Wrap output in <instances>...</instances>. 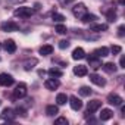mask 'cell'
Returning a JSON list of instances; mask_svg holds the SVG:
<instances>
[{
	"label": "cell",
	"mask_w": 125,
	"mask_h": 125,
	"mask_svg": "<svg viewBox=\"0 0 125 125\" xmlns=\"http://www.w3.org/2000/svg\"><path fill=\"white\" fill-rule=\"evenodd\" d=\"M13 15H15V16H19V18H30V16L32 15V10H31V8H25V6H22V8L15 9Z\"/></svg>",
	"instance_id": "6da1fadb"
},
{
	"label": "cell",
	"mask_w": 125,
	"mask_h": 125,
	"mask_svg": "<svg viewBox=\"0 0 125 125\" xmlns=\"http://www.w3.org/2000/svg\"><path fill=\"white\" fill-rule=\"evenodd\" d=\"M18 30H19V25L13 21H8V22L2 24V31H5V32H13V31H18Z\"/></svg>",
	"instance_id": "7a4b0ae2"
},
{
	"label": "cell",
	"mask_w": 125,
	"mask_h": 125,
	"mask_svg": "<svg viewBox=\"0 0 125 125\" xmlns=\"http://www.w3.org/2000/svg\"><path fill=\"white\" fill-rule=\"evenodd\" d=\"M13 96H15V99H22V97H25V96H27V85H25L24 83L18 84L16 88L13 90Z\"/></svg>",
	"instance_id": "3957f363"
},
{
	"label": "cell",
	"mask_w": 125,
	"mask_h": 125,
	"mask_svg": "<svg viewBox=\"0 0 125 125\" xmlns=\"http://www.w3.org/2000/svg\"><path fill=\"white\" fill-rule=\"evenodd\" d=\"M13 84V77L9 74H0V85L3 87H9Z\"/></svg>",
	"instance_id": "277c9868"
},
{
	"label": "cell",
	"mask_w": 125,
	"mask_h": 125,
	"mask_svg": "<svg viewBox=\"0 0 125 125\" xmlns=\"http://www.w3.org/2000/svg\"><path fill=\"white\" fill-rule=\"evenodd\" d=\"M122 102H124L122 97L118 96V94H115V93H110V94L107 96V103H110V104H113V106H121Z\"/></svg>",
	"instance_id": "5b68a950"
},
{
	"label": "cell",
	"mask_w": 125,
	"mask_h": 125,
	"mask_svg": "<svg viewBox=\"0 0 125 125\" xmlns=\"http://www.w3.org/2000/svg\"><path fill=\"white\" fill-rule=\"evenodd\" d=\"M72 12H74V15H75L77 18H81L83 15H85V13H87V8H85V5L80 3V5H75V6H74Z\"/></svg>",
	"instance_id": "8992f818"
},
{
	"label": "cell",
	"mask_w": 125,
	"mask_h": 125,
	"mask_svg": "<svg viewBox=\"0 0 125 125\" xmlns=\"http://www.w3.org/2000/svg\"><path fill=\"white\" fill-rule=\"evenodd\" d=\"M68 100H69V104H71V107H72L74 110H80V109L83 107V102H81L77 96H71Z\"/></svg>",
	"instance_id": "52a82bcc"
},
{
	"label": "cell",
	"mask_w": 125,
	"mask_h": 125,
	"mask_svg": "<svg viewBox=\"0 0 125 125\" xmlns=\"http://www.w3.org/2000/svg\"><path fill=\"white\" fill-rule=\"evenodd\" d=\"M100 107H102V102H100V100H91V102H88V104H87L88 113H94V112L99 110Z\"/></svg>",
	"instance_id": "ba28073f"
},
{
	"label": "cell",
	"mask_w": 125,
	"mask_h": 125,
	"mask_svg": "<svg viewBox=\"0 0 125 125\" xmlns=\"http://www.w3.org/2000/svg\"><path fill=\"white\" fill-rule=\"evenodd\" d=\"M90 81H91L93 84L99 85V87H103V85L106 84V80H104V78H102V77H100V75H97V74H91V75H90Z\"/></svg>",
	"instance_id": "9c48e42d"
},
{
	"label": "cell",
	"mask_w": 125,
	"mask_h": 125,
	"mask_svg": "<svg viewBox=\"0 0 125 125\" xmlns=\"http://www.w3.org/2000/svg\"><path fill=\"white\" fill-rule=\"evenodd\" d=\"M59 85H60V84H59V81H57L56 78H49V80H46V83H44V87H46L47 90H56Z\"/></svg>",
	"instance_id": "30bf717a"
},
{
	"label": "cell",
	"mask_w": 125,
	"mask_h": 125,
	"mask_svg": "<svg viewBox=\"0 0 125 125\" xmlns=\"http://www.w3.org/2000/svg\"><path fill=\"white\" fill-rule=\"evenodd\" d=\"M88 63H90V66H91V68L99 69V68L102 66V60H100V57H99V56H91V57H88Z\"/></svg>",
	"instance_id": "8fae6325"
},
{
	"label": "cell",
	"mask_w": 125,
	"mask_h": 125,
	"mask_svg": "<svg viewBox=\"0 0 125 125\" xmlns=\"http://www.w3.org/2000/svg\"><path fill=\"white\" fill-rule=\"evenodd\" d=\"M5 50L9 53H15L16 52V43L13 40H6L5 41Z\"/></svg>",
	"instance_id": "7c38bea8"
},
{
	"label": "cell",
	"mask_w": 125,
	"mask_h": 125,
	"mask_svg": "<svg viewBox=\"0 0 125 125\" xmlns=\"http://www.w3.org/2000/svg\"><path fill=\"white\" fill-rule=\"evenodd\" d=\"M85 57V52H84V49H81V47H77L74 52H72V59H75V60H80V59H84Z\"/></svg>",
	"instance_id": "4fadbf2b"
},
{
	"label": "cell",
	"mask_w": 125,
	"mask_h": 125,
	"mask_svg": "<svg viewBox=\"0 0 125 125\" xmlns=\"http://www.w3.org/2000/svg\"><path fill=\"white\" fill-rule=\"evenodd\" d=\"M74 74L78 75V77H85V75L88 74L87 66H84V65H78V66H75V68H74Z\"/></svg>",
	"instance_id": "5bb4252c"
},
{
	"label": "cell",
	"mask_w": 125,
	"mask_h": 125,
	"mask_svg": "<svg viewBox=\"0 0 125 125\" xmlns=\"http://www.w3.org/2000/svg\"><path fill=\"white\" fill-rule=\"evenodd\" d=\"M40 54H43V56H47V54H52L53 53V46H50V44H44V46H41L40 47Z\"/></svg>",
	"instance_id": "9a60e30c"
},
{
	"label": "cell",
	"mask_w": 125,
	"mask_h": 125,
	"mask_svg": "<svg viewBox=\"0 0 125 125\" xmlns=\"http://www.w3.org/2000/svg\"><path fill=\"white\" fill-rule=\"evenodd\" d=\"M94 54L96 56H99V57H106V56H109V49L107 47H99V49H96L94 50Z\"/></svg>",
	"instance_id": "2e32d148"
},
{
	"label": "cell",
	"mask_w": 125,
	"mask_h": 125,
	"mask_svg": "<svg viewBox=\"0 0 125 125\" xmlns=\"http://www.w3.org/2000/svg\"><path fill=\"white\" fill-rule=\"evenodd\" d=\"M112 116H113V112L110 109H102V113H100V119L102 121H109Z\"/></svg>",
	"instance_id": "e0dca14e"
},
{
	"label": "cell",
	"mask_w": 125,
	"mask_h": 125,
	"mask_svg": "<svg viewBox=\"0 0 125 125\" xmlns=\"http://www.w3.org/2000/svg\"><path fill=\"white\" fill-rule=\"evenodd\" d=\"M96 19H97V16H96V15H93V13H85V15H83V16H81V21H83L84 24L94 22Z\"/></svg>",
	"instance_id": "ac0fdd59"
},
{
	"label": "cell",
	"mask_w": 125,
	"mask_h": 125,
	"mask_svg": "<svg viewBox=\"0 0 125 125\" xmlns=\"http://www.w3.org/2000/svg\"><path fill=\"white\" fill-rule=\"evenodd\" d=\"M90 30L100 32V31H106V30H107V25H106V24H93V25L90 27Z\"/></svg>",
	"instance_id": "d6986e66"
},
{
	"label": "cell",
	"mask_w": 125,
	"mask_h": 125,
	"mask_svg": "<svg viewBox=\"0 0 125 125\" xmlns=\"http://www.w3.org/2000/svg\"><path fill=\"white\" fill-rule=\"evenodd\" d=\"M2 118H3V119H9V121H12V119L15 118V113H13L12 109H5V110L2 112Z\"/></svg>",
	"instance_id": "ffe728a7"
},
{
	"label": "cell",
	"mask_w": 125,
	"mask_h": 125,
	"mask_svg": "<svg viewBox=\"0 0 125 125\" xmlns=\"http://www.w3.org/2000/svg\"><path fill=\"white\" fill-rule=\"evenodd\" d=\"M46 113H47L49 116H54L56 113H59V109H57V106L50 104V106H47V107H46Z\"/></svg>",
	"instance_id": "44dd1931"
},
{
	"label": "cell",
	"mask_w": 125,
	"mask_h": 125,
	"mask_svg": "<svg viewBox=\"0 0 125 125\" xmlns=\"http://www.w3.org/2000/svg\"><path fill=\"white\" fill-rule=\"evenodd\" d=\"M49 75H50L52 78H59V77L63 75V72H62L60 69H56V68H50V69H49Z\"/></svg>",
	"instance_id": "7402d4cb"
},
{
	"label": "cell",
	"mask_w": 125,
	"mask_h": 125,
	"mask_svg": "<svg viewBox=\"0 0 125 125\" xmlns=\"http://www.w3.org/2000/svg\"><path fill=\"white\" fill-rule=\"evenodd\" d=\"M56 102H57V104H65L66 102H68V96L66 94H63V93H60V94H57V97H56Z\"/></svg>",
	"instance_id": "603a6c76"
},
{
	"label": "cell",
	"mask_w": 125,
	"mask_h": 125,
	"mask_svg": "<svg viewBox=\"0 0 125 125\" xmlns=\"http://www.w3.org/2000/svg\"><path fill=\"white\" fill-rule=\"evenodd\" d=\"M102 66H103V69H104L106 72H115V71H116V65L112 63V62H109V63H104V65H102Z\"/></svg>",
	"instance_id": "cb8c5ba5"
},
{
	"label": "cell",
	"mask_w": 125,
	"mask_h": 125,
	"mask_svg": "<svg viewBox=\"0 0 125 125\" xmlns=\"http://www.w3.org/2000/svg\"><path fill=\"white\" fill-rule=\"evenodd\" d=\"M78 91H80V94H81V96H84V97H88V96L91 94V88H90V87H85V85H84V87H81Z\"/></svg>",
	"instance_id": "d4e9b609"
},
{
	"label": "cell",
	"mask_w": 125,
	"mask_h": 125,
	"mask_svg": "<svg viewBox=\"0 0 125 125\" xmlns=\"http://www.w3.org/2000/svg\"><path fill=\"white\" fill-rule=\"evenodd\" d=\"M54 30H56V31H57L59 34H65V32L68 31V30H66V27H65V25H62V24L56 25V28H54Z\"/></svg>",
	"instance_id": "484cf974"
},
{
	"label": "cell",
	"mask_w": 125,
	"mask_h": 125,
	"mask_svg": "<svg viewBox=\"0 0 125 125\" xmlns=\"http://www.w3.org/2000/svg\"><path fill=\"white\" fill-rule=\"evenodd\" d=\"M115 19H116V12H115V10L107 12V21H109V22H113Z\"/></svg>",
	"instance_id": "4316f807"
},
{
	"label": "cell",
	"mask_w": 125,
	"mask_h": 125,
	"mask_svg": "<svg viewBox=\"0 0 125 125\" xmlns=\"http://www.w3.org/2000/svg\"><path fill=\"white\" fill-rule=\"evenodd\" d=\"M53 19H54L56 22H63V21H65V16L60 15V13H53Z\"/></svg>",
	"instance_id": "83f0119b"
},
{
	"label": "cell",
	"mask_w": 125,
	"mask_h": 125,
	"mask_svg": "<svg viewBox=\"0 0 125 125\" xmlns=\"http://www.w3.org/2000/svg\"><path fill=\"white\" fill-rule=\"evenodd\" d=\"M54 124H56V125H66V124H68V119H66V118H57V119L54 121Z\"/></svg>",
	"instance_id": "f1b7e54d"
},
{
	"label": "cell",
	"mask_w": 125,
	"mask_h": 125,
	"mask_svg": "<svg viewBox=\"0 0 125 125\" xmlns=\"http://www.w3.org/2000/svg\"><path fill=\"white\" fill-rule=\"evenodd\" d=\"M59 47L60 49H68L69 47V41L68 40H60L59 41Z\"/></svg>",
	"instance_id": "f546056e"
},
{
	"label": "cell",
	"mask_w": 125,
	"mask_h": 125,
	"mask_svg": "<svg viewBox=\"0 0 125 125\" xmlns=\"http://www.w3.org/2000/svg\"><path fill=\"white\" fill-rule=\"evenodd\" d=\"M110 50H112V53H113V54H118V53H121V50H122V49H121V46H112V47H110Z\"/></svg>",
	"instance_id": "4dcf8cb0"
},
{
	"label": "cell",
	"mask_w": 125,
	"mask_h": 125,
	"mask_svg": "<svg viewBox=\"0 0 125 125\" xmlns=\"http://www.w3.org/2000/svg\"><path fill=\"white\" fill-rule=\"evenodd\" d=\"M124 31H125V27H124V25H121V27L118 28V35H119V37H122V35H124Z\"/></svg>",
	"instance_id": "1f68e13d"
},
{
	"label": "cell",
	"mask_w": 125,
	"mask_h": 125,
	"mask_svg": "<svg viewBox=\"0 0 125 125\" xmlns=\"http://www.w3.org/2000/svg\"><path fill=\"white\" fill-rule=\"evenodd\" d=\"M119 65H121V68H125V57L124 56H121V59H119Z\"/></svg>",
	"instance_id": "d6a6232c"
},
{
	"label": "cell",
	"mask_w": 125,
	"mask_h": 125,
	"mask_svg": "<svg viewBox=\"0 0 125 125\" xmlns=\"http://www.w3.org/2000/svg\"><path fill=\"white\" fill-rule=\"evenodd\" d=\"M44 74H46V71H43V69L38 71V75H40V77H44Z\"/></svg>",
	"instance_id": "836d02e7"
},
{
	"label": "cell",
	"mask_w": 125,
	"mask_h": 125,
	"mask_svg": "<svg viewBox=\"0 0 125 125\" xmlns=\"http://www.w3.org/2000/svg\"><path fill=\"white\" fill-rule=\"evenodd\" d=\"M62 3H69V2H72V0H60Z\"/></svg>",
	"instance_id": "e575fe53"
},
{
	"label": "cell",
	"mask_w": 125,
	"mask_h": 125,
	"mask_svg": "<svg viewBox=\"0 0 125 125\" xmlns=\"http://www.w3.org/2000/svg\"><path fill=\"white\" fill-rule=\"evenodd\" d=\"M0 104H2V102H0Z\"/></svg>",
	"instance_id": "d590c367"
}]
</instances>
